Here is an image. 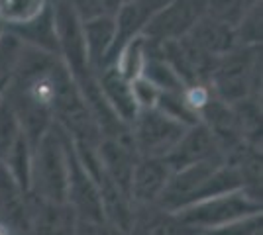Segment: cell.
Masks as SVG:
<instances>
[{
	"label": "cell",
	"mask_w": 263,
	"mask_h": 235,
	"mask_svg": "<svg viewBox=\"0 0 263 235\" xmlns=\"http://www.w3.org/2000/svg\"><path fill=\"white\" fill-rule=\"evenodd\" d=\"M69 155L71 137L53 122L32 149L28 194L42 200L67 202Z\"/></svg>",
	"instance_id": "cell-1"
},
{
	"label": "cell",
	"mask_w": 263,
	"mask_h": 235,
	"mask_svg": "<svg viewBox=\"0 0 263 235\" xmlns=\"http://www.w3.org/2000/svg\"><path fill=\"white\" fill-rule=\"evenodd\" d=\"M259 67V45L234 47L230 53L216 59L209 78L212 94L226 104H236L248 98L257 90V82L261 78Z\"/></svg>",
	"instance_id": "cell-2"
},
{
	"label": "cell",
	"mask_w": 263,
	"mask_h": 235,
	"mask_svg": "<svg viewBox=\"0 0 263 235\" xmlns=\"http://www.w3.org/2000/svg\"><path fill=\"white\" fill-rule=\"evenodd\" d=\"M177 213L185 224L202 233L220 225L238 222L241 218H248L253 213H261V200L252 198L243 190H236L189 204L185 208L177 210Z\"/></svg>",
	"instance_id": "cell-3"
},
{
	"label": "cell",
	"mask_w": 263,
	"mask_h": 235,
	"mask_svg": "<svg viewBox=\"0 0 263 235\" xmlns=\"http://www.w3.org/2000/svg\"><path fill=\"white\" fill-rule=\"evenodd\" d=\"M132 125L134 145L142 157H165L189 127L157 108L140 110Z\"/></svg>",
	"instance_id": "cell-4"
},
{
	"label": "cell",
	"mask_w": 263,
	"mask_h": 235,
	"mask_svg": "<svg viewBox=\"0 0 263 235\" xmlns=\"http://www.w3.org/2000/svg\"><path fill=\"white\" fill-rule=\"evenodd\" d=\"M206 14V0H169L152 18L143 35L152 44H163L185 37Z\"/></svg>",
	"instance_id": "cell-5"
},
{
	"label": "cell",
	"mask_w": 263,
	"mask_h": 235,
	"mask_svg": "<svg viewBox=\"0 0 263 235\" xmlns=\"http://www.w3.org/2000/svg\"><path fill=\"white\" fill-rule=\"evenodd\" d=\"M28 231L32 235H77V213L67 202H51L28 194Z\"/></svg>",
	"instance_id": "cell-6"
},
{
	"label": "cell",
	"mask_w": 263,
	"mask_h": 235,
	"mask_svg": "<svg viewBox=\"0 0 263 235\" xmlns=\"http://www.w3.org/2000/svg\"><path fill=\"white\" fill-rule=\"evenodd\" d=\"M171 175L173 168L167 165L163 157H142L132 168L128 196L140 206L157 204Z\"/></svg>",
	"instance_id": "cell-7"
},
{
	"label": "cell",
	"mask_w": 263,
	"mask_h": 235,
	"mask_svg": "<svg viewBox=\"0 0 263 235\" xmlns=\"http://www.w3.org/2000/svg\"><path fill=\"white\" fill-rule=\"evenodd\" d=\"M169 0H124L120 8L114 14V24H116V37H114V47L110 53L108 65L114 63V57L118 53L122 45L136 35L143 34L147 24L152 22L157 12L163 8Z\"/></svg>",
	"instance_id": "cell-8"
},
{
	"label": "cell",
	"mask_w": 263,
	"mask_h": 235,
	"mask_svg": "<svg viewBox=\"0 0 263 235\" xmlns=\"http://www.w3.org/2000/svg\"><path fill=\"white\" fill-rule=\"evenodd\" d=\"M218 153H222V151H220V145L214 134L202 122H197L186 127L185 134L177 141V145L163 159L167 161L169 167L177 170V168L204 161V159L218 155Z\"/></svg>",
	"instance_id": "cell-9"
},
{
	"label": "cell",
	"mask_w": 263,
	"mask_h": 235,
	"mask_svg": "<svg viewBox=\"0 0 263 235\" xmlns=\"http://www.w3.org/2000/svg\"><path fill=\"white\" fill-rule=\"evenodd\" d=\"M186 37L202 49L206 55L220 59L222 55L230 53L234 47H238V37H236V28L228 22H222L218 18H212L204 14L195 28L186 34Z\"/></svg>",
	"instance_id": "cell-10"
},
{
	"label": "cell",
	"mask_w": 263,
	"mask_h": 235,
	"mask_svg": "<svg viewBox=\"0 0 263 235\" xmlns=\"http://www.w3.org/2000/svg\"><path fill=\"white\" fill-rule=\"evenodd\" d=\"M99 77L100 90L104 94V98L108 102V106L112 108V112L116 114L124 123L132 125V122L136 120V116L140 112L134 92H132L130 80L122 75L114 65L100 69L97 73Z\"/></svg>",
	"instance_id": "cell-11"
},
{
	"label": "cell",
	"mask_w": 263,
	"mask_h": 235,
	"mask_svg": "<svg viewBox=\"0 0 263 235\" xmlns=\"http://www.w3.org/2000/svg\"><path fill=\"white\" fill-rule=\"evenodd\" d=\"M142 213H134L132 235H200L198 229L185 224L179 213L159 206H142Z\"/></svg>",
	"instance_id": "cell-12"
},
{
	"label": "cell",
	"mask_w": 263,
	"mask_h": 235,
	"mask_svg": "<svg viewBox=\"0 0 263 235\" xmlns=\"http://www.w3.org/2000/svg\"><path fill=\"white\" fill-rule=\"evenodd\" d=\"M83 35H85L88 65L92 67V71L99 73L100 69L108 67V59L114 47V37H116L114 16L83 22Z\"/></svg>",
	"instance_id": "cell-13"
},
{
	"label": "cell",
	"mask_w": 263,
	"mask_h": 235,
	"mask_svg": "<svg viewBox=\"0 0 263 235\" xmlns=\"http://www.w3.org/2000/svg\"><path fill=\"white\" fill-rule=\"evenodd\" d=\"M10 32L20 44L42 49L47 53H55L57 55V37H55V24H53V12H51V4L49 8L37 16L35 20H32L26 26L14 28V30H6Z\"/></svg>",
	"instance_id": "cell-14"
},
{
	"label": "cell",
	"mask_w": 263,
	"mask_h": 235,
	"mask_svg": "<svg viewBox=\"0 0 263 235\" xmlns=\"http://www.w3.org/2000/svg\"><path fill=\"white\" fill-rule=\"evenodd\" d=\"M51 0H0V22L6 30L26 26L49 8Z\"/></svg>",
	"instance_id": "cell-15"
},
{
	"label": "cell",
	"mask_w": 263,
	"mask_h": 235,
	"mask_svg": "<svg viewBox=\"0 0 263 235\" xmlns=\"http://www.w3.org/2000/svg\"><path fill=\"white\" fill-rule=\"evenodd\" d=\"M22 130L18 118L14 114L10 100L6 98V90L0 98V163H4L10 153L14 151V147L18 145V141L22 139Z\"/></svg>",
	"instance_id": "cell-16"
},
{
	"label": "cell",
	"mask_w": 263,
	"mask_h": 235,
	"mask_svg": "<svg viewBox=\"0 0 263 235\" xmlns=\"http://www.w3.org/2000/svg\"><path fill=\"white\" fill-rule=\"evenodd\" d=\"M79 16L81 22L114 16L124 0H61Z\"/></svg>",
	"instance_id": "cell-17"
},
{
	"label": "cell",
	"mask_w": 263,
	"mask_h": 235,
	"mask_svg": "<svg viewBox=\"0 0 263 235\" xmlns=\"http://www.w3.org/2000/svg\"><path fill=\"white\" fill-rule=\"evenodd\" d=\"M200 235H261V213H253L248 218H241L238 222L220 225Z\"/></svg>",
	"instance_id": "cell-18"
},
{
	"label": "cell",
	"mask_w": 263,
	"mask_h": 235,
	"mask_svg": "<svg viewBox=\"0 0 263 235\" xmlns=\"http://www.w3.org/2000/svg\"><path fill=\"white\" fill-rule=\"evenodd\" d=\"M130 84H132V92H134V98H136V104H138L140 110L155 108L161 90L157 89L149 78H145L143 75H138L136 78H132Z\"/></svg>",
	"instance_id": "cell-19"
},
{
	"label": "cell",
	"mask_w": 263,
	"mask_h": 235,
	"mask_svg": "<svg viewBox=\"0 0 263 235\" xmlns=\"http://www.w3.org/2000/svg\"><path fill=\"white\" fill-rule=\"evenodd\" d=\"M0 235H12L10 227L6 224H2V222H0Z\"/></svg>",
	"instance_id": "cell-20"
}]
</instances>
